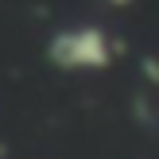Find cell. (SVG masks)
<instances>
[{"label": "cell", "instance_id": "7a4b0ae2", "mask_svg": "<svg viewBox=\"0 0 159 159\" xmlns=\"http://www.w3.org/2000/svg\"><path fill=\"white\" fill-rule=\"evenodd\" d=\"M109 4H113V8H128L132 0H109Z\"/></svg>", "mask_w": 159, "mask_h": 159}, {"label": "cell", "instance_id": "6da1fadb", "mask_svg": "<svg viewBox=\"0 0 159 159\" xmlns=\"http://www.w3.org/2000/svg\"><path fill=\"white\" fill-rule=\"evenodd\" d=\"M47 58L58 70H105L113 62V39L101 23H70V27H58L47 43Z\"/></svg>", "mask_w": 159, "mask_h": 159}]
</instances>
